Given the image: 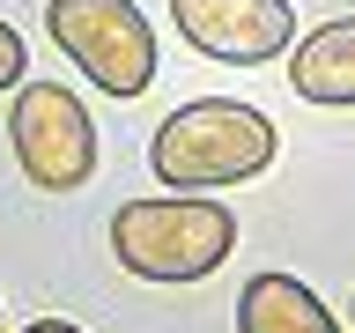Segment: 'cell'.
Returning a JSON list of instances; mask_svg holds the SVG:
<instances>
[{"label":"cell","mask_w":355,"mask_h":333,"mask_svg":"<svg viewBox=\"0 0 355 333\" xmlns=\"http://www.w3.org/2000/svg\"><path fill=\"white\" fill-rule=\"evenodd\" d=\"M274 155H282V133L259 104L193 96L155 126L148 171L163 178V193H230V185H252Z\"/></svg>","instance_id":"obj_1"},{"label":"cell","mask_w":355,"mask_h":333,"mask_svg":"<svg viewBox=\"0 0 355 333\" xmlns=\"http://www.w3.org/2000/svg\"><path fill=\"white\" fill-rule=\"evenodd\" d=\"M111 252H119V266H126L133 282L185 289V282H207L237 252V215L222 200H200V193L126 200L111 215Z\"/></svg>","instance_id":"obj_2"},{"label":"cell","mask_w":355,"mask_h":333,"mask_svg":"<svg viewBox=\"0 0 355 333\" xmlns=\"http://www.w3.org/2000/svg\"><path fill=\"white\" fill-rule=\"evenodd\" d=\"M44 30L104 96H148L155 30L133 0H44Z\"/></svg>","instance_id":"obj_3"},{"label":"cell","mask_w":355,"mask_h":333,"mask_svg":"<svg viewBox=\"0 0 355 333\" xmlns=\"http://www.w3.org/2000/svg\"><path fill=\"white\" fill-rule=\"evenodd\" d=\"M8 148L37 193H82L96 178V126L60 82H22L8 104Z\"/></svg>","instance_id":"obj_4"},{"label":"cell","mask_w":355,"mask_h":333,"mask_svg":"<svg viewBox=\"0 0 355 333\" xmlns=\"http://www.w3.org/2000/svg\"><path fill=\"white\" fill-rule=\"evenodd\" d=\"M171 22L200 60H222V67H266L296 44L288 0H171Z\"/></svg>","instance_id":"obj_5"},{"label":"cell","mask_w":355,"mask_h":333,"mask_svg":"<svg viewBox=\"0 0 355 333\" xmlns=\"http://www.w3.org/2000/svg\"><path fill=\"white\" fill-rule=\"evenodd\" d=\"M237 333H340V318L296 274H252L237 289Z\"/></svg>","instance_id":"obj_6"},{"label":"cell","mask_w":355,"mask_h":333,"mask_svg":"<svg viewBox=\"0 0 355 333\" xmlns=\"http://www.w3.org/2000/svg\"><path fill=\"white\" fill-rule=\"evenodd\" d=\"M288 89H296L304 104H340V111H355V15L318 22V30L296 44V60H288Z\"/></svg>","instance_id":"obj_7"},{"label":"cell","mask_w":355,"mask_h":333,"mask_svg":"<svg viewBox=\"0 0 355 333\" xmlns=\"http://www.w3.org/2000/svg\"><path fill=\"white\" fill-rule=\"evenodd\" d=\"M22 67H30L22 30H15V22H0V89H22Z\"/></svg>","instance_id":"obj_8"},{"label":"cell","mask_w":355,"mask_h":333,"mask_svg":"<svg viewBox=\"0 0 355 333\" xmlns=\"http://www.w3.org/2000/svg\"><path fill=\"white\" fill-rule=\"evenodd\" d=\"M22 333H82V326H67V318H30Z\"/></svg>","instance_id":"obj_9"}]
</instances>
